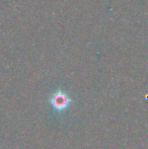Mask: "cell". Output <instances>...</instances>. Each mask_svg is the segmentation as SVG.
<instances>
[{
    "mask_svg": "<svg viewBox=\"0 0 148 149\" xmlns=\"http://www.w3.org/2000/svg\"><path fill=\"white\" fill-rule=\"evenodd\" d=\"M50 104L52 108L57 112H64L69 108L71 100L66 93L62 91H56L50 98Z\"/></svg>",
    "mask_w": 148,
    "mask_h": 149,
    "instance_id": "1",
    "label": "cell"
}]
</instances>
